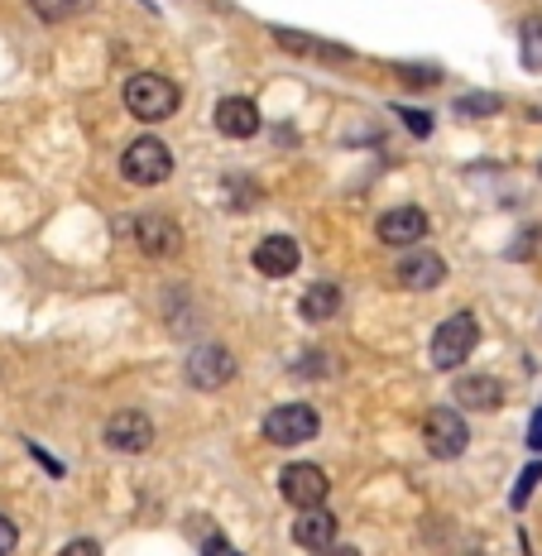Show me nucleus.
<instances>
[{
  "label": "nucleus",
  "mask_w": 542,
  "mask_h": 556,
  "mask_svg": "<svg viewBox=\"0 0 542 556\" xmlns=\"http://www.w3.org/2000/svg\"><path fill=\"white\" fill-rule=\"evenodd\" d=\"M121 173H125V182H135V188H159V182H168V173H173L168 144L154 135H140L135 144H125Z\"/></svg>",
  "instance_id": "1"
},
{
  "label": "nucleus",
  "mask_w": 542,
  "mask_h": 556,
  "mask_svg": "<svg viewBox=\"0 0 542 556\" xmlns=\"http://www.w3.org/2000/svg\"><path fill=\"white\" fill-rule=\"evenodd\" d=\"M125 106H130V115H140V121H168L178 111V87L159 73H135L125 83Z\"/></svg>",
  "instance_id": "2"
},
{
  "label": "nucleus",
  "mask_w": 542,
  "mask_h": 556,
  "mask_svg": "<svg viewBox=\"0 0 542 556\" xmlns=\"http://www.w3.org/2000/svg\"><path fill=\"white\" fill-rule=\"evenodd\" d=\"M476 341H480L476 317H470V312H456V317H446L442 327H437V336H432V365L437 369H456L470 351H476Z\"/></svg>",
  "instance_id": "3"
},
{
  "label": "nucleus",
  "mask_w": 542,
  "mask_h": 556,
  "mask_svg": "<svg viewBox=\"0 0 542 556\" xmlns=\"http://www.w3.org/2000/svg\"><path fill=\"white\" fill-rule=\"evenodd\" d=\"M322 432V417L307 408V403H283V408H274L264 417V437H269L274 446H298V442H313Z\"/></svg>",
  "instance_id": "4"
},
{
  "label": "nucleus",
  "mask_w": 542,
  "mask_h": 556,
  "mask_svg": "<svg viewBox=\"0 0 542 556\" xmlns=\"http://www.w3.org/2000/svg\"><path fill=\"white\" fill-rule=\"evenodd\" d=\"M466 442H470V432H466V422H461L456 408H432L428 417H423V446H428L437 460L461 456Z\"/></svg>",
  "instance_id": "5"
},
{
  "label": "nucleus",
  "mask_w": 542,
  "mask_h": 556,
  "mask_svg": "<svg viewBox=\"0 0 542 556\" xmlns=\"http://www.w3.org/2000/svg\"><path fill=\"white\" fill-rule=\"evenodd\" d=\"M279 490L293 508H322V500H327V475H322V466L293 460V466H283V475H279Z\"/></svg>",
  "instance_id": "6"
},
{
  "label": "nucleus",
  "mask_w": 542,
  "mask_h": 556,
  "mask_svg": "<svg viewBox=\"0 0 542 556\" xmlns=\"http://www.w3.org/2000/svg\"><path fill=\"white\" fill-rule=\"evenodd\" d=\"M428 236V212L423 206H394L379 216V240L385 245H418Z\"/></svg>",
  "instance_id": "7"
},
{
  "label": "nucleus",
  "mask_w": 542,
  "mask_h": 556,
  "mask_svg": "<svg viewBox=\"0 0 542 556\" xmlns=\"http://www.w3.org/2000/svg\"><path fill=\"white\" fill-rule=\"evenodd\" d=\"M106 446L111 451H149L154 446V422L144 413H115L106 422Z\"/></svg>",
  "instance_id": "8"
},
{
  "label": "nucleus",
  "mask_w": 542,
  "mask_h": 556,
  "mask_svg": "<svg viewBox=\"0 0 542 556\" xmlns=\"http://www.w3.org/2000/svg\"><path fill=\"white\" fill-rule=\"evenodd\" d=\"M135 240H140L144 254L168 260V254L182 250V226L168 222V216H140V222H135Z\"/></svg>",
  "instance_id": "9"
},
{
  "label": "nucleus",
  "mask_w": 542,
  "mask_h": 556,
  "mask_svg": "<svg viewBox=\"0 0 542 556\" xmlns=\"http://www.w3.org/2000/svg\"><path fill=\"white\" fill-rule=\"evenodd\" d=\"M230 375H236V361H230V355L222 351V345H206V351H198L188 361V379L198 389H222V384H230Z\"/></svg>",
  "instance_id": "10"
},
{
  "label": "nucleus",
  "mask_w": 542,
  "mask_h": 556,
  "mask_svg": "<svg viewBox=\"0 0 542 556\" xmlns=\"http://www.w3.org/2000/svg\"><path fill=\"white\" fill-rule=\"evenodd\" d=\"M293 542L307 552H327L337 547V518L327 508H303V518L293 523Z\"/></svg>",
  "instance_id": "11"
},
{
  "label": "nucleus",
  "mask_w": 542,
  "mask_h": 556,
  "mask_svg": "<svg viewBox=\"0 0 542 556\" xmlns=\"http://www.w3.org/2000/svg\"><path fill=\"white\" fill-rule=\"evenodd\" d=\"M298 240H288V236H269V240H260V250H255V269L264 278H288L298 269Z\"/></svg>",
  "instance_id": "12"
},
{
  "label": "nucleus",
  "mask_w": 542,
  "mask_h": 556,
  "mask_svg": "<svg viewBox=\"0 0 542 556\" xmlns=\"http://www.w3.org/2000/svg\"><path fill=\"white\" fill-rule=\"evenodd\" d=\"M442 278H446V264H442V254H432V250H418L399 264V283L413 288V293H428Z\"/></svg>",
  "instance_id": "13"
},
{
  "label": "nucleus",
  "mask_w": 542,
  "mask_h": 556,
  "mask_svg": "<svg viewBox=\"0 0 542 556\" xmlns=\"http://www.w3.org/2000/svg\"><path fill=\"white\" fill-rule=\"evenodd\" d=\"M216 130L230 135V139H250L260 130V111H255V101H245V97H226L222 106H216Z\"/></svg>",
  "instance_id": "14"
},
{
  "label": "nucleus",
  "mask_w": 542,
  "mask_h": 556,
  "mask_svg": "<svg viewBox=\"0 0 542 556\" xmlns=\"http://www.w3.org/2000/svg\"><path fill=\"white\" fill-rule=\"evenodd\" d=\"M456 399H461V408H470V413H494L504 403V389H500V379H490V375H466L456 384Z\"/></svg>",
  "instance_id": "15"
},
{
  "label": "nucleus",
  "mask_w": 542,
  "mask_h": 556,
  "mask_svg": "<svg viewBox=\"0 0 542 556\" xmlns=\"http://www.w3.org/2000/svg\"><path fill=\"white\" fill-rule=\"evenodd\" d=\"M341 307V288L337 283H313L303 293V303H298V312H303L307 321H331Z\"/></svg>",
  "instance_id": "16"
},
{
  "label": "nucleus",
  "mask_w": 542,
  "mask_h": 556,
  "mask_svg": "<svg viewBox=\"0 0 542 556\" xmlns=\"http://www.w3.org/2000/svg\"><path fill=\"white\" fill-rule=\"evenodd\" d=\"M524 67L528 73H542V20H528L524 25Z\"/></svg>",
  "instance_id": "17"
},
{
  "label": "nucleus",
  "mask_w": 542,
  "mask_h": 556,
  "mask_svg": "<svg viewBox=\"0 0 542 556\" xmlns=\"http://www.w3.org/2000/svg\"><path fill=\"white\" fill-rule=\"evenodd\" d=\"M29 10L39 20H49V25H58V20H67L77 10V0H29Z\"/></svg>",
  "instance_id": "18"
},
{
  "label": "nucleus",
  "mask_w": 542,
  "mask_h": 556,
  "mask_svg": "<svg viewBox=\"0 0 542 556\" xmlns=\"http://www.w3.org/2000/svg\"><path fill=\"white\" fill-rule=\"evenodd\" d=\"M490 111H500V97H490V91H476V97L456 101V115H490Z\"/></svg>",
  "instance_id": "19"
},
{
  "label": "nucleus",
  "mask_w": 542,
  "mask_h": 556,
  "mask_svg": "<svg viewBox=\"0 0 542 556\" xmlns=\"http://www.w3.org/2000/svg\"><path fill=\"white\" fill-rule=\"evenodd\" d=\"M538 480H542V460L524 466V475H518V484H514V508H524V504H528V494L538 490Z\"/></svg>",
  "instance_id": "20"
},
{
  "label": "nucleus",
  "mask_w": 542,
  "mask_h": 556,
  "mask_svg": "<svg viewBox=\"0 0 542 556\" xmlns=\"http://www.w3.org/2000/svg\"><path fill=\"white\" fill-rule=\"evenodd\" d=\"M274 39L283 43L288 53H322V49H331V43H317V39H303V34H293V29H279Z\"/></svg>",
  "instance_id": "21"
},
{
  "label": "nucleus",
  "mask_w": 542,
  "mask_h": 556,
  "mask_svg": "<svg viewBox=\"0 0 542 556\" xmlns=\"http://www.w3.org/2000/svg\"><path fill=\"white\" fill-rule=\"evenodd\" d=\"M399 115L408 121V130H413V135H428V130H432V115H428V111L418 115V111H403V106H399Z\"/></svg>",
  "instance_id": "22"
},
{
  "label": "nucleus",
  "mask_w": 542,
  "mask_h": 556,
  "mask_svg": "<svg viewBox=\"0 0 542 556\" xmlns=\"http://www.w3.org/2000/svg\"><path fill=\"white\" fill-rule=\"evenodd\" d=\"M15 542H20L15 523H10V518H0V556H10V552H15Z\"/></svg>",
  "instance_id": "23"
},
{
  "label": "nucleus",
  "mask_w": 542,
  "mask_h": 556,
  "mask_svg": "<svg viewBox=\"0 0 542 556\" xmlns=\"http://www.w3.org/2000/svg\"><path fill=\"white\" fill-rule=\"evenodd\" d=\"M202 556H240V552L230 547L226 538H206V542H202Z\"/></svg>",
  "instance_id": "24"
},
{
  "label": "nucleus",
  "mask_w": 542,
  "mask_h": 556,
  "mask_svg": "<svg viewBox=\"0 0 542 556\" xmlns=\"http://www.w3.org/2000/svg\"><path fill=\"white\" fill-rule=\"evenodd\" d=\"M58 556H101V547H97V542H67V547L63 552H58Z\"/></svg>",
  "instance_id": "25"
},
{
  "label": "nucleus",
  "mask_w": 542,
  "mask_h": 556,
  "mask_svg": "<svg viewBox=\"0 0 542 556\" xmlns=\"http://www.w3.org/2000/svg\"><path fill=\"white\" fill-rule=\"evenodd\" d=\"M528 446H533V451H542V413L533 417V427H528Z\"/></svg>",
  "instance_id": "26"
},
{
  "label": "nucleus",
  "mask_w": 542,
  "mask_h": 556,
  "mask_svg": "<svg viewBox=\"0 0 542 556\" xmlns=\"http://www.w3.org/2000/svg\"><path fill=\"white\" fill-rule=\"evenodd\" d=\"M322 556H361V552H355V547H327Z\"/></svg>",
  "instance_id": "27"
},
{
  "label": "nucleus",
  "mask_w": 542,
  "mask_h": 556,
  "mask_svg": "<svg viewBox=\"0 0 542 556\" xmlns=\"http://www.w3.org/2000/svg\"><path fill=\"white\" fill-rule=\"evenodd\" d=\"M538 173H542V164H538Z\"/></svg>",
  "instance_id": "28"
}]
</instances>
